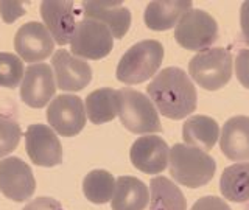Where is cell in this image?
Here are the masks:
<instances>
[{
    "label": "cell",
    "instance_id": "obj_7",
    "mask_svg": "<svg viewBox=\"0 0 249 210\" xmlns=\"http://www.w3.org/2000/svg\"><path fill=\"white\" fill-rule=\"evenodd\" d=\"M72 53L84 59H101L114 49V36L101 22L84 19L76 23L72 41Z\"/></svg>",
    "mask_w": 249,
    "mask_h": 210
},
{
    "label": "cell",
    "instance_id": "obj_18",
    "mask_svg": "<svg viewBox=\"0 0 249 210\" xmlns=\"http://www.w3.org/2000/svg\"><path fill=\"white\" fill-rule=\"evenodd\" d=\"M150 202V190L134 176H120L115 181L111 199L112 210H145Z\"/></svg>",
    "mask_w": 249,
    "mask_h": 210
},
{
    "label": "cell",
    "instance_id": "obj_29",
    "mask_svg": "<svg viewBox=\"0 0 249 210\" xmlns=\"http://www.w3.org/2000/svg\"><path fill=\"white\" fill-rule=\"evenodd\" d=\"M0 14L6 23H11L19 16L25 14V8L22 2H0Z\"/></svg>",
    "mask_w": 249,
    "mask_h": 210
},
{
    "label": "cell",
    "instance_id": "obj_25",
    "mask_svg": "<svg viewBox=\"0 0 249 210\" xmlns=\"http://www.w3.org/2000/svg\"><path fill=\"white\" fill-rule=\"evenodd\" d=\"M25 69L19 56L13 53L0 52V88L14 89L22 83Z\"/></svg>",
    "mask_w": 249,
    "mask_h": 210
},
{
    "label": "cell",
    "instance_id": "obj_19",
    "mask_svg": "<svg viewBox=\"0 0 249 210\" xmlns=\"http://www.w3.org/2000/svg\"><path fill=\"white\" fill-rule=\"evenodd\" d=\"M192 10V2H151L145 8V25L154 31H165L178 25Z\"/></svg>",
    "mask_w": 249,
    "mask_h": 210
},
{
    "label": "cell",
    "instance_id": "obj_27",
    "mask_svg": "<svg viewBox=\"0 0 249 210\" xmlns=\"http://www.w3.org/2000/svg\"><path fill=\"white\" fill-rule=\"evenodd\" d=\"M235 73L241 86L249 89V49L240 50L235 59Z\"/></svg>",
    "mask_w": 249,
    "mask_h": 210
},
{
    "label": "cell",
    "instance_id": "obj_3",
    "mask_svg": "<svg viewBox=\"0 0 249 210\" xmlns=\"http://www.w3.org/2000/svg\"><path fill=\"white\" fill-rule=\"evenodd\" d=\"M163 61V45L154 39L134 44L123 54L115 70L117 80L124 84H140L158 73Z\"/></svg>",
    "mask_w": 249,
    "mask_h": 210
},
{
    "label": "cell",
    "instance_id": "obj_5",
    "mask_svg": "<svg viewBox=\"0 0 249 210\" xmlns=\"http://www.w3.org/2000/svg\"><path fill=\"white\" fill-rule=\"evenodd\" d=\"M232 54L229 50L215 47L199 52L189 62V73L206 90H218L231 81Z\"/></svg>",
    "mask_w": 249,
    "mask_h": 210
},
{
    "label": "cell",
    "instance_id": "obj_6",
    "mask_svg": "<svg viewBox=\"0 0 249 210\" xmlns=\"http://www.w3.org/2000/svg\"><path fill=\"white\" fill-rule=\"evenodd\" d=\"M176 42L187 50L204 52L218 39V23L209 13L190 10L175 28Z\"/></svg>",
    "mask_w": 249,
    "mask_h": 210
},
{
    "label": "cell",
    "instance_id": "obj_17",
    "mask_svg": "<svg viewBox=\"0 0 249 210\" xmlns=\"http://www.w3.org/2000/svg\"><path fill=\"white\" fill-rule=\"evenodd\" d=\"M220 148L231 160H249V117L235 115L224 123Z\"/></svg>",
    "mask_w": 249,
    "mask_h": 210
},
{
    "label": "cell",
    "instance_id": "obj_26",
    "mask_svg": "<svg viewBox=\"0 0 249 210\" xmlns=\"http://www.w3.org/2000/svg\"><path fill=\"white\" fill-rule=\"evenodd\" d=\"M22 137L19 123L11 117L0 114V159L18 148Z\"/></svg>",
    "mask_w": 249,
    "mask_h": 210
},
{
    "label": "cell",
    "instance_id": "obj_31",
    "mask_svg": "<svg viewBox=\"0 0 249 210\" xmlns=\"http://www.w3.org/2000/svg\"><path fill=\"white\" fill-rule=\"evenodd\" d=\"M240 27H241V39L246 45H249V2H243L240 8Z\"/></svg>",
    "mask_w": 249,
    "mask_h": 210
},
{
    "label": "cell",
    "instance_id": "obj_2",
    "mask_svg": "<svg viewBox=\"0 0 249 210\" xmlns=\"http://www.w3.org/2000/svg\"><path fill=\"white\" fill-rule=\"evenodd\" d=\"M168 163L171 177L189 189L209 184L216 171V162L206 151L185 143H176L171 148Z\"/></svg>",
    "mask_w": 249,
    "mask_h": 210
},
{
    "label": "cell",
    "instance_id": "obj_21",
    "mask_svg": "<svg viewBox=\"0 0 249 210\" xmlns=\"http://www.w3.org/2000/svg\"><path fill=\"white\" fill-rule=\"evenodd\" d=\"M86 115L95 124L114 120L119 115V92L111 88L90 92L86 98Z\"/></svg>",
    "mask_w": 249,
    "mask_h": 210
},
{
    "label": "cell",
    "instance_id": "obj_13",
    "mask_svg": "<svg viewBox=\"0 0 249 210\" xmlns=\"http://www.w3.org/2000/svg\"><path fill=\"white\" fill-rule=\"evenodd\" d=\"M129 158L132 165L142 173L158 175L167 168L170 148L159 136H142L132 143Z\"/></svg>",
    "mask_w": 249,
    "mask_h": 210
},
{
    "label": "cell",
    "instance_id": "obj_14",
    "mask_svg": "<svg viewBox=\"0 0 249 210\" xmlns=\"http://www.w3.org/2000/svg\"><path fill=\"white\" fill-rule=\"evenodd\" d=\"M56 88L67 92L83 90L92 81V67L86 61L72 56L67 50H58L52 58Z\"/></svg>",
    "mask_w": 249,
    "mask_h": 210
},
{
    "label": "cell",
    "instance_id": "obj_15",
    "mask_svg": "<svg viewBox=\"0 0 249 210\" xmlns=\"http://www.w3.org/2000/svg\"><path fill=\"white\" fill-rule=\"evenodd\" d=\"M81 10L88 19L106 25L117 39H122L131 27V13L122 2H83Z\"/></svg>",
    "mask_w": 249,
    "mask_h": 210
},
{
    "label": "cell",
    "instance_id": "obj_24",
    "mask_svg": "<svg viewBox=\"0 0 249 210\" xmlns=\"http://www.w3.org/2000/svg\"><path fill=\"white\" fill-rule=\"evenodd\" d=\"M115 179L106 170H93L83 181V193L93 204H106L112 199Z\"/></svg>",
    "mask_w": 249,
    "mask_h": 210
},
{
    "label": "cell",
    "instance_id": "obj_22",
    "mask_svg": "<svg viewBox=\"0 0 249 210\" xmlns=\"http://www.w3.org/2000/svg\"><path fill=\"white\" fill-rule=\"evenodd\" d=\"M150 193V210H187L184 193L165 176L151 179Z\"/></svg>",
    "mask_w": 249,
    "mask_h": 210
},
{
    "label": "cell",
    "instance_id": "obj_1",
    "mask_svg": "<svg viewBox=\"0 0 249 210\" xmlns=\"http://www.w3.org/2000/svg\"><path fill=\"white\" fill-rule=\"evenodd\" d=\"M146 92L156 109L167 119L182 120L196 109V88L179 67L162 69L146 86Z\"/></svg>",
    "mask_w": 249,
    "mask_h": 210
},
{
    "label": "cell",
    "instance_id": "obj_12",
    "mask_svg": "<svg viewBox=\"0 0 249 210\" xmlns=\"http://www.w3.org/2000/svg\"><path fill=\"white\" fill-rule=\"evenodd\" d=\"M14 49L25 62H37L50 56L54 41L44 23L31 20L18 30L14 36Z\"/></svg>",
    "mask_w": 249,
    "mask_h": 210
},
{
    "label": "cell",
    "instance_id": "obj_4",
    "mask_svg": "<svg viewBox=\"0 0 249 210\" xmlns=\"http://www.w3.org/2000/svg\"><path fill=\"white\" fill-rule=\"evenodd\" d=\"M117 92H119L120 122L129 132L153 134L162 131L159 112L150 98L131 88H123Z\"/></svg>",
    "mask_w": 249,
    "mask_h": 210
},
{
    "label": "cell",
    "instance_id": "obj_10",
    "mask_svg": "<svg viewBox=\"0 0 249 210\" xmlns=\"http://www.w3.org/2000/svg\"><path fill=\"white\" fill-rule=\"evenodd\" d=\"M25 148L35 165L56 167L62 162L61 142L47 124H30L25 132Z\"/></svg>",
    "mask_w": 249,
    "mask_h": 210
},
{
    "label": "cell",
    "instance_id": "obj_20",
    "mask_svg": "<svg viewBox=\"0 0 249 210\" xmlns=\"http://www.w3.org/2000/svg\"><path fill=\"white\" fill-rule=\"evenodd\" d=\"M220 137V126L216 120L207 115H195L187 119L182 126V139L185 145L210 151Z\"/></svg>",
    "mask_w": 249,
    "mask_h": 210
},
{
    "label": "cell",
    "instance_id": "obj_30",
    "mask_svg": "<svg viewBox=\"0 0 249 210\" xmlns=\"http://www.w3.org/2000/svg\"><path fill=\"white\" fill-rule=\"evenodd\" d=\"M23 210H64V209H62V206L56 199L41 196V198H36L31 202H28Z\"/></svg>",
    "mask_w": 249,
    "mask_h": 210
},
{
    "label": "cell",
    "instance_id": "obj_23",
    "mask_svg": "<svg viewBox=\"0 0 249 210\" xmlns=\"http://www.w3.org/2000/svg\"><path fill=\"white\" fill-rule=\"evenodd\" d=\"M220 192L232 202L249 201V162H238L224 168L220 177Z\"/></svg>",
    "mask_w": 249,
    "mask_h": 210
},
{
    "label": "cell",
    "instance_id": "obj_8",
    "mask_svg": "<svg viewBox=\"0 0 249 210\" xmlns=\"http://www.w3.org/2000/svg\"><path fill=\"white\" fill-rule=\"evenodd\" d=\"M86 107L80 97L58 95L47 107V120L50 126L64 137L78 136L86 124Z\"/></svg>",
    "mask_w": 249,
    "mask_h": 210
},
{
    "label": "cell",
    "instance_id": "obj_28",
    "mask_svg": "<svg viewBox=\"0 0 249 210\" xmlns=\"http://www.w3.org/2000/svg\"><path fill=\"white\" fill-rule=\"evenodd\" d=\"M190 210H232L228 202L218 196H202L199 198Z\"/></svg>",
    "mask_w": 249,
    "mask_h": 210
},
{
    "label": "cell",
    "instance_id": "obj_11",
    "mask_svg": "<svg viewBox=\"0 0 249 210\" xmlns=\"http://www.w3.org/2000/svg\"><path fill=\"white\" fill-rule=\"evenodd\" d=\"M54 92H56V83L49 64L37 62L25 69V75L20 84V98L27 106L35 109L47 106Z\"/></svg>",
    "mask_w": 249,
    "mask_h": 210
},
{
    "label": "cell",
    "instance_id": "obj_9",
    "mask_svg": "<svg viewBox=\"0 0 249 210\" xmlns=\"http://www.w3.org/2000/svg\"><path fill=\"white\" fill-rule=\"evenodd\" d=\"M36 181L30 165L20 158L0 160V192L16 202H23L33 196Z\"/></svg>",
    "mask_w": 249,
    "mask_h": 210
},
{
    "label": "cell",
    "instance_id": "obj_16",
    "mask_svg": "<svg viewBox=\"0 0 249 210\" xmlns=\"http://www.w3.org/2000/svg\"><path fill=\"white\" fill-rule=\"evenodd\" d=\"M41 16L47 30L59 45L70 44L75 31L73 2H47L41 3Z\"/></svg>",
    "mask_w": 249,
    "mask_h": 210
}]
</instances>
